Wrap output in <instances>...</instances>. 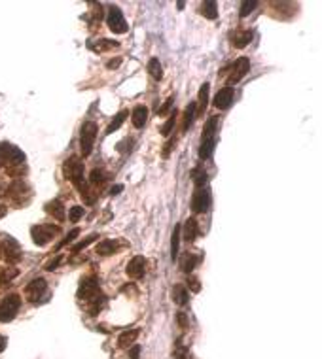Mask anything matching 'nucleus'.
I'll return each mask as SVG.
<instances>
[{
	"label": "nucleus",
	"mask_w": 322,
	"mask_h": 359,
	"mask_svg": "<svg viewBox=\"0 0 322 359\" xmlns=\"http://www.w3.org/2000/svg\"><path fill=\"white\" fill-rule=\"evenodd\" d=\"M78 299L86 304L91 316H97L104 304V295L101 293V287L95 276H88L82 280L78 287Z\"/></svg>",
	"instance_id": "nucleus-1"
},
{
	"label": "nucleus",
	"mask_w": 322,
	"mask_h": 359,
	"mask_svg": "<svg viewBox=\"0 0 322 359\" xmlns=\"http://www.w3.org/2000/svg\"><path fill=\"white\" fill-rule=\"evenodd\" d=\"M63 172H65V178L70 180V184L80 191V195H82L84 201L88 202V204H93V202H95V197L89 195L91 191H89L86 176H84V163H82L80 159L78 157L67 159L65 165H63Z\"/></svg>",
	"instance_id": "nucleus-2"
},
{
	"label": "nucleus",
	"mask_w": 322,
	"mask_h": 359,
	"mask_svg": "<svg viewBox=\"0 0 322 359\" xmlns=\"http://www.w3.org/2000/svg\"><path fill=\"white\" fill-rule=\"evenodd\" d=\"M97 123L95 121H86L82 125V132H80V149H82V155L84 157H89L91 151H93V146H95V140H97Z\"/></svg>",
	"instance_id": "nucleus-3"
},
{
	"label": "nucleus",
	"mask_w": 322,
	"mask_h": 359,
	"mask_svg": "<svg viewBox=\"0 0 322 359\" xmlns=\"http://www.w3.org/2000/svg\"><path fill=\"white\" fill-rule=\"evenodd\" d=\"M59 225H49V223H40V225H34L30 229V236L34 240L36 246H46L53 240V236L59 234Z\"/></svg>",
	"instance_id": "nucleus-4"
},
{
	"label": "nucleus",
	"mask_w": 322,
	"mask_h": 359,
	"mask_svg": "<svg viewBox=\"0 0 322 359\" xmlns=\"http://www.w3.org/2000/svg\"><path fill=\"white\" fill-rule=\"evenodd\" d=\"M19 306H21V297L19 295L12 293V295L4 297V301L0 302V323L12 321L19 312Z\"/></svg>",
	"instance_id": "nucleus-5"
},
{
	"label": "nucleus",
	"mask_w": 322,
	"mask_h": 359,
	"mask_svg": "<svg viewBox=\"0 0 322 359\" xmlns=\"http://www.w3.org/2000/svg\"><path fill=\"white\" fill-rule=\"evenodd\" d=\"M106 23H108V29L112 30L114 34H123L127 32V23L123 19V14L117 6H112L108 10V17H106Z\"/></svg>",
	"instance_id": "nucleus-6"
},
{
	"label": "nucleus",
	"mask_w": 322,
	"mask_h": 359,
	"mask_svg": "<svg viewBox=\"0 0 322 359\" xmlns=\"http://www.w3.org/2000/svg\"><path fill=\"white\" fill-rule=\"evenodd\" d=\"M250 70V61L247 57H241L235 61V64L231 66V74L228 76V87L235 85V84H239L245 76H247V72Z\"/></svg>",
	"instance_id": "nucleus-7"
},
{
	"label": "nucleus",
	"mask_w": 322,
	"mask_h": 359,
	"mask_svg": "<svg viewBox=\"0 0 322 359\" xmlns=\"http://www.w3.org/2000/svg\"><path fill=\"white\" fill-rule=\"evenodd\" d=\"M210 206V193L207 187H201V189H195L193 193V199H191V210L195 214H205Z\"/></svg>",
	"instance_id": "nucleus-8"
},
{
	"label": "nucleus",
	"mask_w": 322,
	"mask_h": 359,
	"mask_svg": "<svg viewBox=\"0 0 322 359\" xmlns=\"http://www.w3.org/2000/svg\"><path fill=\"white\" fill-rule=\"evenodd\" d=\"M46 289H47V282L44 278H34L25 286V297L29 302H38V299L46 293Z\"/></svg>",
	"instance_id": "nucleus-9"
},
{
	"label": "nucleus",
	"mask_w": 322,
	"mask_h": 359,
	"mask_svg": "<svg viewBox=\"0 0 322 359\" xmlns=\"http://www.w3.org/2000/svg\"><path fill=\"white\" fill-rule=\"evenodd\" d=\"M0 252L4 253V259L8 261V263H17L19 259H21V246L17 240H14L12 236H8L2 246H0Z\"/></svg>",
	"instance_id": "nucleus-10"
},
{
	"label": "nucleus",
	"mask_w": 322,
	"mask_h": 359,
	"mask_svg": "<svg viewBox=\"0 0 322 359\" xmlns=\"http://www.w3.org/2000/svg\"><path fill=\"white\" fill-rule=\"evenodd\" d=\"M125 273L129 278H135V280H138V278H142L144 273H146V259L142 257V255H135V257L127 263V269H125Z\"/></svg>",
	"instance_id": "nucleus-11"
},
{
	"label": "nucleus",
	"mask_w": 322,
	"mask_h": 359,
	"mask_svg": "<svg viewBox=\"0 0 322 359\" xmlns=\"http://www.w3.org/2000/svg\"><path fill=\"white\" fill-rule=\"evenodd\" d=\"M231 102H233V89L231 87L220 89L218 93H216V97H214V106L218 110H228L231 106Z\"/></svg>",
	"instance_id": "nucleus-12"
},
{
	"label": "nucleus",
	"mask_w": 322,
	"mask_h": 359,
	"mask_svg": "<svg viewBox=\"0 0 322 359\" xmlns=\"http://www.w3.org/2000/svg\"><path fill=\"white\" fill-rule=\"evenodd\" d=\"M46 212L49 215H53L57 221H65L67 219V212H65V206H63V202L61 201H49L46 204Z\"/></svg>",
	"instance_id": "nucleus-13"
},
{
	"label": "nucleus",
	"mask_w": 322,
	"mask_h": 359,
	"mask_svg": "<svg viewBox=\"0 0 322 359\" xmlns=\"http://www.w3.org/2000/svg\"><path fill=\"white\" fill-rule=\"evenodd\" d=\"M180 232H184V240L191 244L195 238H197V232H199V227H197V221L190 217L186 223H184V227H180Z\"/></svg>",
	"instance_id": "nucleus-14"
},
{
	"label": "nucleus",
	"mask_w": 322,
	"mask_h": 359,
	"mask_svg": "<svg viewBox=\"0 0 322 359\" xmlns=\"http://www.w3.org/2000/svg\"><path fill=\"white\" fill-rule=\"evenodd\" d=\"M23 191H30V189L25 186L23 182H15V184H12V186L6 189V197H10V199H12L14 202L21 204V197H23Z\"/></svg>",
	"instance_id": "nucleus-15"
},
{
	"label": "nucleus",
	"mask_w": 322,
	"mask_h": 359,
	"mask_svg": "<svg viewBox=\"0 0 322 359\" xmlns=\"http://www.w3.org/2000/svg\"><path fill=\"white\" fill-rule=\"evenodd\" d=\"M252 40V30H239V32H233L231 34V43H233V47L237 49H243V47H247Z\"/></svg>",
	"instance_id": "nucleus-16"
},
{
	"label": "nucleus",
	"mask_w": 322,
	"mask_h": 359,
	"mask_svg": "<svg viewBox=\"0 0 322 359\" xmlns=\"http://www.w3.org/2000/svg\"><path fill=\"white\" fill-rule=\"evenodd\" d=\"M146 119H148L146 106H137V108L133 110L131 121H133V125H135L137 129H142V127H144V123H146Z\"/></svg>",
	"instance_id": "nucleus-17"
},
{
	"label": "nucleus",
	"mask_w": 322,
	"mask_h": 359,
	"mask_svg": "<svg viewBox=\"0 0 322 359\" xmlns=\"http://www.w3.org/2000/svg\"><path fill=\"white\" fill-rule=\"evenodd\" d=\"M138 335H140V331L138 329H131V331L121 333L119 338H117V346H119V348H129V346L135 344V340H137Z\"/></svg>",
	"instance_id": "nucleus-18"
},
{
	"label": "nucleus",
	"mask_w": 322,
	"mask_h": 359,
	"mask_svg": "<svg viewBox=\"0 0 322 359\" xmlns=\"http://www.w3.org/2000/svg\"><path fill=\"white\" fill-rule=\"evenodd\" d=\"M188 289L186 286H182V284H176L173 287V301L178 304V306H184V304H188Z\"/></svg>",
	"instance_id": "nucleus-19"
},
{
	"label": "nucleus",
	"mask_w": 322,
	"mask_h": 359,
	"mask_svg": "<svg viewBox=\"0 0 322 359\" xmlns=\"http://www.w3.org/2000/svg\"><path fill=\"white\" fill-rule=\"evenodd\" d=\"M95 250H97V253H99V255L106 257V255H112V253L117 250V242L116 240H103V242H99V244H97Z\"/></svg>",
	"instance_id": "nucleus-20"
},
{
	"label": "nucleus",
	"mask_w": 322,
	"mask_h": 359,
	"mask_svg": "<svg viewBox=\"0 0 322 359\" xmlns=\"http://www.w3.org/2000/svg\"><path fill=\"white\" fill-rule=\"evenodd\" d=\"M199 263V257L195 255V253H186L184 257H182V261H180V269L184 271V273L190 274L193 269H195V265Z\"/></svg>",
	"instance_id": "nucleus-21"
},
{
	"label": "nucleus",
	"mask_w": 322,
	"mask_h": 359,
	"mask_svg": "<svg viewBox=\"0 0 322 359\" xmlns=\"http://www.w3.org/2000/svg\"><path fill=\"white\" fill-rule=\"evenodd\" d=\"M216 127H218V117H210L203 127V136L201 140H207V138H214L216 136Z\"/></svg>",
	"instance_id": "nucleus-22"
},
{
	"label": "nucleus",
	"mask_w": 322,
	"mask_h": 359,
	"mask_svg": "<svg viewBox=\"0 0 322 359\" xmlns=\"http://www.w3.org/2000/svg\"><path fill=\"white\" fill-rule=\"evenodd\" d=\"M195 112H197V104H195V102H190V106H188L186 112H184V125H182V130H188L191 127V123H193V119H195Z\"/></svg>",
	"instance_id": "nucleus-23"
},
{
	"label": "nucleus",
	"mask_w": 322,
	"mask_h": 359,
	"mask_svg": "<svg viewBox=\"0 0 322 359\" xmlns=\"http://www.w3.org/2000/svg\"><path fill=\"white\" fill-rule=\"evenodd\" d=\"M180 225H176L175 231H173V236H171V257L175 261L178 257V250H180Z\"/></svg>",
	"instance_id": "nucleus-24"
},
{
	"label": "nucleus",
	"mask_w": 322,
	"mask_h": 359,
	"mask_svg": "<svg viewBox=\"0 0 322 359\" xmlns=\"http://www.w3.org/2000/svg\"><path fill=\"white\" fill-rule=\"evenodd\" d=\"M214 138H207V140H201V148H199V157L203 159H208L212 155V149H214Z\"/></svg>",
	"instance_id": "nucleus-25"
},
{
	"label": "nucleus",
	"mask_w": 322,
	"mask_h": 359,
	"mask_svg": "<svg viewBox=\"0 0 322 359\" xmlns=\"http://www.w3.org/2000/svg\"><path fill=\"white\" fill-rule=\"evenodd\" d=\"M201 14L205 15L207 19H216L218 17V6H216V2H212V0L205 2L201 6Z\"/></svg>",
	"instance_id": "nucleus-26"
},
{
	"label": "nucleus",
	"mask_w": 322,
	"mask_h": 359,
	"mask_svg": "<svg viewBox=\"0 0 322 359\" xmlns=\"http://www.w3.org/2000/svg\"><path fill=\"white\" fill-rule=\"evenodd\" d=\"M191 178H193L195 189L207 187V172L203 170V169H193V170H191Z\"/></svg>",
	"instance_id": "nucleus-27"
},
{
	"label": "nucleus",
	"mask_w": 322,
	"mask_h": 359,
	"mask_svg": "<svg viewBox=\"0 0 322 359\" xmlns=\"http://www.w3.org/2000/svg\"><path fill=\"white\" fill-rule=\"evenodd\" d=\"M148 72H150L152 78H156V80H161V78H163V68H161L160 59L154 57L148 61Z\"/></svg>",
	"instance_id": "nucleus-28"
},
{
	"label": "nucleus",
	"mask_w": 322,
	"mask_h": 359,
	"mask_svg": "<svg viewBox=\"0 0 322 359\" xmlns=\"http://www.w3.org/2000/svg\"><path fill=\"white\" fill-rule=\"evenodd\" d=\"M125 117H127V110H121V112H119V114H117L116 117L112 119V123L108 125V129H106V134H112L114 130H117V129H119V127L123 125V121H125Z\"/></svg>",
	"instance_id": "nucleus-29"
},
{
	"label": "nucleus",
	"mask_w": 322,
	"mask_h": 359,
	"mask_svg": "<svg viewBox=\"0 0 322 359\" xmlns=\"http://www.w3.org/2000/svg\"><path fill=\"white\" fill-rule=\"evenodd\" d=\"M17 274H19V271L14 269V267H10V269H0V284H4V286L10 284Z\"/></svg>",
	"instance_id": "nucleus-30"
},
{
	"label": "nucleus",
	"mask_w": 322,
	"mask_h": 359,
	"mask_svg": "<svg viewBox=\"0 0 322 359\" xmlns=\"http://www.w3.org/2000/svg\"><path fill=\"white\" fill-rule=\"evenodd\" d=\"M89 182H91L93 186H103L104 182H106V174H104V170H101V169H93L91 174H89Z\"/></svg>",
	"instance_id": "nucleus-31"
},
{
	"label": "nucleus",
	"mask_w": 322,
	"mask_h": 359,
	"mask_svg": "<svg viewBox=\"0 0 322 359\" xmlns=\"http://www.w3.org/2000/svg\"><path fill=\"white\" fill-rule=\"evenodd\" d=\"M93 51H108V49H114V47H119V42H112V40H99L97 45H89Z\"/></svg>",
	"instance_id": "nucleus-32"
},
{
	"label": "nucleus",
	"mask_w": 322,
	"mask_h": 359,
	"mask_svg": "<svg viewBox=\"0 0 322 359\" xmlns=\"http://www.w3.org/2000/svg\"><path fill=\"white\" fill-rule=\"evenodd\" d=\"M208 89H210L208 84H203L199 89V112H205L207 104H208Z\"/></svg>",
	"instance_id": "nucleus-33"
},
{
	"label": "nucleus",
	"mask_w": 322,
	"mask_h": 359,
	"mask_svg": "<svg viewBox=\"0 0 322 359\" xmlns=\"http://www.w3.org/2000/svg\"><path fill=\"white\" fill-rule=\"evenodd\" d=\"M175 121H176V110L173 112V114H171V117H169V119L163 123V127L160 129V132L163 134V136H169V134L173 132V129H175Z\"/></svg>",
	"instance_id": "nucleus-34"
},
{
	"label": "nucleus",
	"mask_w": 322,
	"mask_h": 359,
	"mask_svg": "<svg viewBox=\"0 0 322 359\" xmlns=\"http://www.w3.org/2000/svg\"><path fill=\"white\" fill-rule=\"evenodd\" d=\"M256 6H258V2H256V0H245V2L241 4L239 15H241V17H247L250 12H254V10H256Z\"/></svg>",
	"instance_id": "nucleus-35"
},
{
	"label": "nucleus",
	"mask_w": 322,
	"mask_h": 359,
	"mask_svg": "<svg viewBox=\"0 0 322 359\" xmlns=\"http://www.w3.org/2000/svg\"><path fill=\"white\" fill-rule=\"evenodd\" d=\"M95 238H97V234H91V236H88L86 240H82V242H78V244L72 248V253H78V252H82V250H86L89 244H93L95 242Z\"/></svg>",
	"instance_id": "nucleus-36"
},
{
	"label": "nucleus",
	"mask_w": 322,
	"mask_h": 359,
	"mask_svg": "<svg viewBox=\"0 0 322 359\" xmlns=\"http://www.w3.org/2000/svg\"><path fill=\"white\" fill-rule=\"evenodd\" d=\"M82 215H84V208H82V206H72L70 212H69V219H70L72 223H76V221H80Z\"/></svg>",
	"instance_id": "nucleus-37"
},
{
	"label": "nucleus",
	"mask_w": 322,
	"mask_h": 359,
	"mask_svg": "<svg viewBox=\"0 0 322 359\" xmlns=\"http://www.w3.org/2000/svg\"><path fill=\"white\" fill-rule=\"evenodd\" d=\"M6 172L10 176H19V174H25V167L23 165H17V167H8Z\"/></svg>",
	"instance_id": "nucleus-38"
},
{
	"label": "nucleus",
	"mask_w": 322,
	"mask_h": 359,
	"mask_svg": "<svg viewBox=\"0 0 322 359\" xmlns=\"http://www.w3.org/2000/svg\"><path fill=\"white\" fill-rule=\"evenodd\" d=\"M78 234H80V229H72L70 232H69V236H67V238H65V240H63V242L59 244V248H63V246L70 244V242H72V240L76 238V236H78Z\"/></svg>",
	"instance_id": "nucleus-39"
},
{
	"label": "nucleus",
	"mask_w": 322,
	"mask_h": 359,
	"mask_svg": "<svg viewBox=\"0 0 322 359\" xmlns=\"http://www.w3.org/2000/svg\"><path fill=\"white\" fill-rule=\"evenodd\" d=\"M8 167V157H6V142L0 144V169Z\"/></svg>",
	"instance_id": "nucleus-40"
},
{
	"label": "nucleus",
	"mask_w": 322,
	"mask_h": 359,
	"mask_svg": "<svg viewBox=\"0 0 322 359\" xmlns=\"http://www.w3.org/2000/svg\"><path fill=\"white\" fill-rule=\"evenodd\" d=\"M173 102H175V97H169V99H167V102H165V104L161 106L160 110H158V114H160V115H165V114H167V112H169V108L173 106Z\"/></svg>",
	"instance_id": "nucleus-41"
},
{
	"label": "nucleus",
	"mask_w": 322,
	"mask_h": 359,
	"mask_svg": "<svg viewBox=\"0 0 322 359\" xmlns=\"http://www.w3.org/2000/svg\"><path fill=\"white\" fill-rule=\"evenodd\" d=\"M176 321H178V325L184 329V327H188V316H186V312H178L176 314Z\"/></svg>",
	"instance_id": "nucleus-42"
},
{
	"label": "nucleus",
	"mask_w": 322,
	"mask_h": 359,
	"mask_svg": "<svg viewBox=\"0 0 322 359\" xmlns=\"http://www.w3.org/2000/svg\"><path fill=\"white\" fill-rule=\"evenodd\" d=\"M121 64V57H116V59H110L108 63H106V68L108 70H114V68H117Z\"/></svg>",
	"instance_id": "nucleus-43"
},
{
	"label": "nucleus",
	"mask_w": 322,
	"mask_h": 359,
	"mask_svg": "<svg viewBox=\"0 0 322 359\" xmlns=\"http://www.w3.org/2000/svg\"><path fill=\"white\" fill-rule=\"evenodd\" d=\"M188 287H190L193 293H197V291L201 289V286H199V280H197V278H190V280H188Z\"/></svg>",
	"instance_id": "nucleus-44"
},
{
	"label": "nucleus",
	"mask_w": 322,
	"mask_h": 359,
	"mask_svg": "<svg viewBox=\"0 0 322 359\" xmlns=\"http://www.w3.org/2000/svg\"><path fill=\"white\" fill-rule=\"evenodd\" d=\"M138 356H140V346L133 344L131 350H129V359H138Z\"/></svg>",
	"instance_id": "nucleus-45"
},
{
	"label": "nucleus",
	"mask_w": 322,
	"mask_h": 359,
	"mask_svg": "<svg viewBox=\"0 0 322 359\" xmlns=\"http://www.w3.org/2000/svg\"><path fill=\"white\" fill-rule=\"evenodd\" d=\"M59 261H61V255L55 257L53 261H49V263L46 265V271H55V269H57V265H59Z\"/></svg>",
	"instance_id": "nucleus-46"
},
{
	"label": "nucleus",
	"mask_w": 322,
	"mask_h": 359,
	"mask_svg": "<svg viewBox=\"0 0 322 359\" xmlns=\"http://www.w3.org/2000/svg\"><path fill=\"white\" fill-rule=\"evenodd\" d=\"M175 146V140H169V142L165 144V149H163V157L167 159L169 157V153H171V148Z\"/></svg>",
	"instance_id": "nucleus-47"
},
{
	"label": "nucleus",
	"mask_w": 322,
	"mask_h": 359,
	"mask_svg": "<svg viewBox=\"0 0 322 359\" xmlns=\"http://www.w3.org/2000/svg\"><path fill=\"white\" fill-rule=\"evenodd\" d=\"M121 189H123V186H114L112 189H110V193H112V195H117Z\"/></svg>",
	"instance_id": "nucleus-48"
},
{
	"label": "nucleus",
	"mask_w": 322,
	"mask_h": 359,
	"mask_svg": "<svg viewBox=\"0 0 322 359\" xmlns=\"http://www.w3.org/2000/svg\"><path fill=\"white\" fill-rule=\"evenodd\" d=\"M6 214H8V208H6L4 204H0V217H4Z\"/></svg>",
	"instance_id": "nucleus-49"
},
{
	"label": "nucleus",
	"mask_w": 322,
	"mask_h": 359,
	"mask_svg": "<svg viewBox=\"0 0 322 359\" xmlns=\"http://www.w3.org/2000/svg\"><path fill=\"white\" fill-rule=\"evenodd\" d=\"M4 348H6V338L0 337V352H4Z\"/></svg>",
	"instance_id": "nucleus-50"
}]
</instances>
